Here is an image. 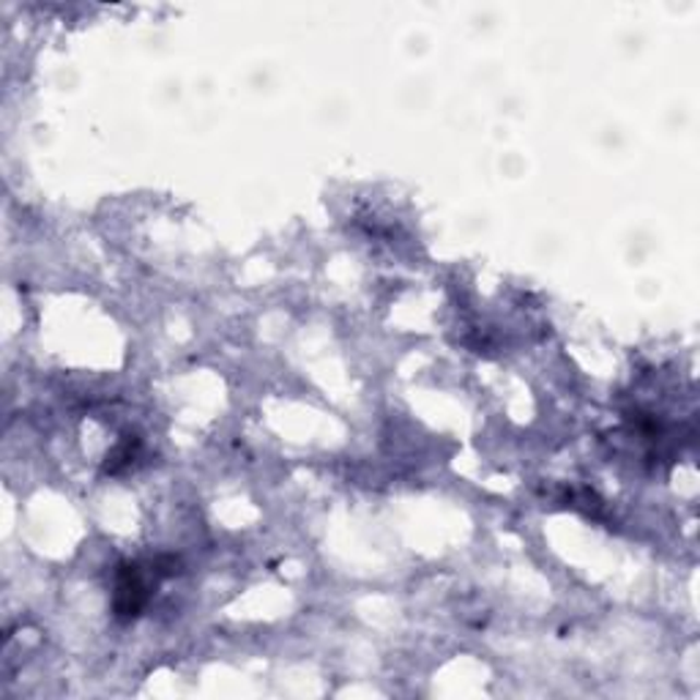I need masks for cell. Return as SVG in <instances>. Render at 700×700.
Returning a JSON list of instances; mask_svg holds the SVG:
<instances>
[{"label": "cell", "instance_id": "1", "mask_svg": "<svg viewBox=\"0 0 700 700\" xmlns=\"http://www.w3.org/2000/svg\"><path fill=\"white\" fill-rule=\"evenodd\" d=\"M148 602V583H145L143 572L137 564H123L118 569V583H116V616L118 618H134L140 616V611Z\"/></svg>", "mask_w": 700, "mask_h": 700}]
</instances>
